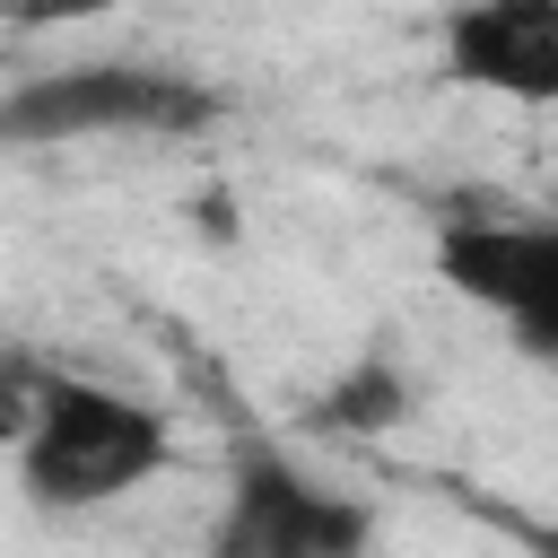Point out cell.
Instances as JSON below:
<instances>
[{
  "label": "cell",
  "mask_w": 558,
  "mask_h": 558,
  "mask_svg": "<svg viewBox=\"0 0 558 558\" xmlns=\"http://www.w3.org/2000/svg\"><path fill=\"white\" fill-rule=\"evenodd\" d=\"M166 471V418L96 375H61L35 401V427L17 436V488L44 514H96Z\"/></svg>",
  "instance_id": "1"
},
{
  "label": "cell",
  "mask_w": 558,
  "mask_h": 558,
  "mask_svg": "<svg viewBox=\"0 0 558 558\" xmlns=\"http://www.w3.org/2000/svg\"><path fill=\"white\" fill-rule=\"evenodd\" d=\"M218 113V96L183 70H148V61H78V70H44L26 87L0 96V140L9 148H52V140H183Z\"/></svg>",
  "instance_id": "2"
},
{
  "label": "cell",
  "mask_w": 558,
  "mask_h": 558,
  "mask_svg": "<svg viewBox=\"0 0 558 558\" xmlns=\"http://www.w3.org/2000/svg\"><path fill=\"white\" fill-rule=\"evenodd\" d=\"M366 541H375L366 497L323 488L279 445L244 436L235 462H227V497H218L201 558H366Z\"/></svg>",
  "instance_id": "3"
},
{
  "label": "cell",
  "mask_w": 558,
  "mask_h": 558,
  "mask_svg": "<svg viewBox=\"0 0 558 558\" xmlns=\"http://www.w3.org/2000/svg\"><path fill=\"white\" fill-rule=\"evenodd\" d=\"M436 270L453 296L514 323L532 357L558 349V227L549 218H497V201H462L436 218Z\"/></svg>",
  "instance_id": "4"
},
{
  "label": "cell",
  "mask_w": 558,
  "mask_h": 558,
  "mask_svg": "<svg viewBox=\"0 0 558 558\" xmlns=\"http://www.w3.org/2000/svg\"><path fill=\"white\" fill-rule=\"evenodd\" d=\"M445 70L462 87L549 105L558 96V0H453L445 9Z\"/></svg>",
  "instance_id": "5"
},
{
  "label": "cell",
  "mask_w": 558,
  "mask_h": 558,
  "mask_svg": "<svg viewBox=\"0 0 558 558\" xmlns=\"http://www.w3.org/2000/svg\"><path fill=\"white\" fill-rule=\"evenodd\" d=\"M314 418H323V427H349V436H375V427L410 418V375H401L392 357H357V366L314 401Z\"/></svg>",
  "instance_id": "6"
},
{
  "label": "cell",
  "mask_w": 558,
  "mask_h": 558,
  "mask_svg": "<svg viewBox=\"0 0 558 558\" xmlns=\"http://www.w3.org/2000/svg\"><path fill=\"white\" fill-rule=\"evenodd\" d=\"M44 384H52V366H44L35 349L0 340V453H17V436L35 427V401H44Z\"/></svg>",
  "instance_id": "7"
},
{
  "label": "cell",
  "mask_w": 558,
  "mask_h": 558,
  "mask_svg": "<svg viewBox=\"0 0 558 558\" xmlns=\"http://www.w3.org/2000/svg\"><path fill=\"white\" fill-rule=\"evenodd\" d=\"M105 9H122V0H0V17H17V26H70V17H105Z\"/></svg>",
  "instance_id": "8"
}]
</instances>
